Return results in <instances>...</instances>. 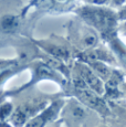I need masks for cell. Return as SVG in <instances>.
<instances>
[{
    "label": "cell",
    "instance_id": "cell-1",
    "mask_svg": "<svg viewBox=\"0 0 126 127\" xmlns=\"http://www.w3.org/2000/svg\"><path fill=\"white\" fill-rule=\"evenodd\" d=\"M89 24L97 28L103 33H111L112 28L116 24L115 13L100 7H83L75 11Z\"/></svg>",
    "mask_w": 126,
    "mask_h": 127
},
{
    "label": "cell",
    "instance_id": "cell-2",
    "mask_svg": "<svg viewBox=\"0 0 126 127\" xmlns=\"http://www.w3.org/2000/svg\"><path fill=\"white\" fill-rule=\"evenodd\" d=\"M28 67L32 72V77L27 84L22 85L21 87L14 90V91H10L8 93V95H17L20 92L25 91V90L29 89V87L33 86L34 84H37L38 82L44 81V80H50V81H54L58 84L63 85L64 84V80L59 73L55 70H53L52 66H50L49 64L44 62H34L32 64L28 65Z\"/></svg>",
    "mask_w": 126,
    "mask_h": 127
},
{
    "label": "cell",
    "instance_id": "cell-3",
    "mask_svg": "<svg viewBox=\"0 0 126 127\" xmlns=\"http://www.w3.org/2000/svg\"><path fill=\"white\" fill-rule=\"evenodd\" d=\"M22 26L21 19L18 14L7 12L0 16V45H3V42L13 40L18 36L20 28Z\"/></svg>",
    "mask_w": 126,
    "mask_h": 127
},
{
    "label": "cell",
    "instance_id": "cell-4",
    "mask_svg": "<svg viewBox=\"0 0 126 127\" xmlns=\"http://www.w3.org/2000/svg\"><path fill=\"white\" fill-rule=\"evenodd\" d=\"M63 105H64V102L62 99L53 101L40 114H38V115L32 117L31 119H29L23 127H47L49 124L55 121V118L59 115Z\"/></svg>",
    "mask_w": 126,
    "mask_h": 127
},
{
    "label": "cell",
    "instance_id": "cell-5",
    "mask_svg": "<svg viewBox=\"0 0 126 127\" xmlns=\"http://www.w3.org/2000/svg\"><path fill=\"white\" fill-rule=\"evenodd\" d=\"M79 95L81 97L82 102L89 105V106H91L92 108L97 109L101 113H107V107H106L105 103L93 91H91L89 89L81 90V91H79Z\"/></svg>",
    "mask_w": 126,
    "mask_h": 127
},
{
    "label": "cell",
    "instance_id": "cell-6",
    "mask_svg": "<svg viewBox=\"0 0 126 127\" xmlns=\"http://www.w3.org/2000/svg\"><path fill=\"white\" fill-rule=\"evenodd\" d=\"M80 72H81V77L83 79V81L85 82V84L88 85V87L91 91H93L95 94H102L104 92L103 85H102L100 79L89 67L81 66Z\"/></svg>",
    "mask_w": 126,
    "mask_h": 127
},
{
    "label": "cell",
    "instance_id": "cell-7",
    "mask_svg": "<svg viewBox=\"0 0 126 127\" xmlns=\"http://www.w3.org/2000/svg\"><path fill=\"white\" fill-rule=\"evenodd\" d=\"M37 44L42 46L49 54H51L53 58L59 61H65L69 59L70 53H69V51H67V49L64 48V46L53 44V43H45V42H42V41L37 42Z\"/></svg>",
    "mask_w": 126,
    "mask_h": 127
},
{
    "label": "cell",
    "instance_id": "cell-8",
    "mask_svg": "<svg viewBox=\"0 0 126 127\" xmlns=\"http://www.w3.org/2000/svg\"><path fill=\"white\" fill-rule=\"evenodd\" d=\"M28 111L27 107H18L10 115V125L12 127H23L28 122Z\"/></svg>",
    "mask_w": 126,
    "mask_h": 127
},
{
    "label": "cell",
    "instance_id": "cell-9",
    "mask_svg": "<svg viewBox=\"0 0 126 127\" xmlns=\"http://www.w3.org/2000/svg\"><path fill=\"white\" fill-rule=\"evenodd\" d=\"M26 67H27L26 65H21V66L20 65H12V66L6 67V69H1L0 70V86L2 84H4L10 77L14 76L19 72L23 71Z\"/></svg>",
    "mask_w": 126,
    "mask_h": 127
},
{
    "label": "cell",
    "instance_id": "cell-10",
    "mask_svg": "<svg viewBox=\"0 0 126 127\" xmlns=\"http://www.w3.org/2000/svg\"><path fill=\"white\" fill-rule=\"evenodd\" d=\"M67 113H69L70 117L74 121H82L85 118L86 116V109L84 108L80 103H71L67 107Z\"/></svg>",
    "mask_w": 126,
    "mask_h": 127
},
{
    "label": "cell",
    "instance_id": "cell-11",
    "mask_svg": "<svg viewBox=\"0 0 126 127\" xmlns=\"http://www.w3.org/2000/svg\"><path fill=\"white\" fill-rule=\"evenodd\" d=\"M90 65L93 67V70L102 79H108L110 77V69L104 63L100 62V61H95V62H90Z\"/></svg>",
    "mask_w": 126,
    "mask_h": 127
},
{
    "label": "cell",
    "instance_id": "cell-12",
    "mask_svg": "<svg viewBox=\"0 0 126 127\" xmlns=\"http://www.w3.org/2000/svg\"><path fill=\"white\" fill-rule=\"evenodd\" d=\"M82 42H83V45L85 46L86 49H92L96 45L97 43V36L94 32H86V34L83 36L82 39Z\"/></svg>",
    "mask_w": 126,
    "mask_h": 127
},
{
    "label": "cell",
    "instance_id": "cell-13",
    "mask_svg": "<svg viewBox=\"0 0 126 127\" xmlns=\"http://www.w3.org/2000/svg\"><path fill=\"white\" fill-rule=\"evenodd\" d=\"M13 112V105L11 103H3L0 106V122H4L9 118Z\"/></svg>",
    "mask_w": 126,
    "mask_h": 127
},
{
    "label": "cell",
    "instance_id": "cell-14",
    "mask_svg": "<svg viewBox=\"0 0 126 127\" xmlns=\"http://www.w3.org/2000/svg\"><path fill=\"white\" fill-rule=\"evenodd\" d=\"M85 1L90 2V3L94 4V6H101V4H104L107 0H85Z\"/></svg>",
    "mask_w": 126,
    "mask_h": 127
},
{
    "label": "cell",
    "instance_id": "cell-15",
    "mask_svg": "<svg viewBox=\"0 0 126 127\" xmlns=\"http://www.w3.org/2000/svg\"><path fill=\"white\" fill-rule=\"evenodd\" d=\"M55 1H58V2H63V3H67V2L72 1V0H55Z\"/></svg>",
    "mask_w": 126,
    "mask_h": 127
},
{
    "label": "cell",
    "instance_id": "cell-16",
    "mask_svg": "<svg viewBox=\"0 0 126 127\" xmlns=\"http://www.w3.org/2000/svg\"><path fill=\"white\" fill-rule=\"evenodd\" d=\"M0 127H12V126H11L10 124H7V123H2V124H1V126H0Z\"/></svg>",
    "mask_w": 126,
    "mask_h": 127
},
{
    "label": "cell",
    "instance_id": "cell-17",
    "mask_svg": "<svg viewBox=\"0 0 126 127\" xmlns=\"http://www.w3.org/2000/svg\"><path fill=\"white\" fill-rule=\"evenodd\" d=\"M47 127H60V125H59V124H51V125H50V124H49V125H48Z\"/></svg>",
    "mask_w": 126,
    "mask_h": 127
},
{
    "label": "cell",
    "instance_id": "cell-18",
    "mask_svg": "<svg viewBox=\"0 0 126 127\" xmlns=\"http://www.w3.org/2000/svg\"><path fill=\"white\" fill-rule=\"evenodd\" d=\"M124 1H125V0H115V2L117 4H123V3H124Z\"/></svg>",
    "mask_w": 126,
    "mask_h": 127
},
{
    "label": "cell",
    "instance_id": "cell-19",
    "mask_svg": "<svg viewBox=\"0 0 126 127\" xmlns=\"http://www.w3.org/2000/svg\"><path fill=\"white\" fill-rule=\"evenodd\" d=\"M102 127H105V126H102Z\"/></svg>",
    "mask_w": 126,
    "mask_h": 127
}]
</instances>
